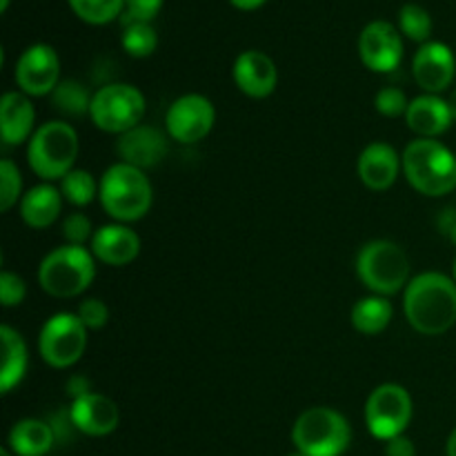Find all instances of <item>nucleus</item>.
<instances>
[{
    "label": "nucleus",
    "instance_id": "a18cd8bd",
    "mask_svg": "<svg viewBox=\"0 0 456 456\" xmlns=\"http://www.w3.org/2000/svg\"><path fill=\"white\" fill-rule=\"evenodd\" d=\"M288 456H307V454H303V452H298V450H297V452H292V454H288Z\"/></svg>",
    "mask_w": 456,
    "mask_h": 456
},
{
    "label": "nucleus",
    "instance_id": "9b49d317",
    "mask_svg": "<svg viewBox=\"0 0 456 456\" xmlns=\"http://www.w3.org/2000/svg\"><path fill=\"white\" fill-rule=\"evenodd\" d=\"M216 123V110L212 101L200 94H185L169 105L165 116V127L174 141L183 145H194L209 136Z\"/></svg>",
    "mask_w": 456,
    "mask_h": 456
},
{
    "label": "nucleus",
    "instance_id": "58836bf2",
    "mask_svg": "<svg viewBox=\"0 0 456 456\" xmlns=\"http://www.w3.org/2000/svg\"><path fill=\"white\" fill-rule=\"evenodd\" d=\"M89 387H92V383L83 377H74L69 383H67V392H69L74 399H80V396L89 395V392H92Z\"/></svg>",
    "mask_w": 456,
    "mask_h": 456
},
{
    "label": "nucleus",
    "instance_id": "e433bc0d",
    "mask_svg": "<svg viewBox=\"0 0 456 456\" xmlns=\"http://www.w3.org/2000/svg\"><path fill=\"white\" fill-rule=\"evenodd\" d=\"M436 227L450 243L456 245V208H445L436 218Z\"/></svg>",
    "mask_w": 456,
    "mask_h": 456
},
{
    "label": "nucleus",
    "instance_id": "a211bd4d",
    "mask_svg": "<svg viewBox=\"0 0 456 456\" xmlns=\"http://www.w3.org/2000/svg\"><path fill=\"white\" fill-rule=\"evenodd\" d=\"M359 178L368 190L386 191L403 172V160L396 154V150L387 142H370L359 156Z\"/></svg>",
    "mask_w": 456,
    "mask_h": 456
},
{
    "label": "nucleus",
    "instance_id": "a19ab883",
    "mask_svg": "<svg viewBox=\"0 0 456 456\" xmlns=\"http://www.w3.org/2000/svg\"><path fill=\"white\" fill-rule=\"evenodd\" d=\"M448 456H456V428L448 439Z\"/></svg>",
    "mask_w": 456,
    "mask_h": 456
},
{
    "label": "nucleus",
    "instance_id": "bb28decb",
    "mask_svg": "<svg viewBox=\"0 0 456 456\" xmlns=\"http://www.w3.org/2000/svg\"><path fill=\"white\" fill-rule=\"evenodd\" d=\"M123 22V36H120V43L123 49L134 58H147L154 53L156 45H159V34H156L154 27L150 22L142 20H125Z\"/></svg>",
    "mask_w": 456,
    "mask_h": 456
},
{
    "label": "nucleus",
    "instance_id": "a878e982",
    "mask_svg": "<svg viewBox=\"0 0 456 456\" xmlns=\"http://www.w3.org/2000/svg\"><path fill=\"white\" fill-rule=\"evenodd\" d=\"M94 94L78 80H61L52 92V105L67 116H85L92 110Z\"/></svg>",
    "mask_w": 456,
    "mask_h": 456
},
{
    "label": "nucleus",
    "instance_id": "4c0bfd02",
    "mask_svg": "<svg viewBox=\"0 0 456 456\" xmlns=\"http://www.w3.org/2000/svg\"><path fill=\"white\" fill-rule=\"evenodd\" d=\"M386 456H417V450H414L412 441L405 439V436L401 435V436H395V439L387 441Z\"/></svg>",
    "mask_w": 456,
    "mask_h": 456
},
{
    "label": "nucleus",
    "instance_id": "c756f323",
    "mask_svg": "<svg viewBox=\"0 0 456 456\" xmlns=\"http://www.w3.org/2000/svg\"><path fill=\"white\" fill-rule=\"evenodd\" d=\"M399 27L410 40L426 45V40L430 38L432 34V18L421 4L410 3V4H403V9H401Z\"/></svg>",
    "mask_w": 456,
    "mask_h": 456
},
{
    "label": "nucleus",
    "instance_id": "b1692460",
    "mask_svg": "<svg viewBox=\"0 0 456 456\" xmlns=\"http://www.w3.org/2000/svg\"><path fill=\"white\" fill-rule=\"evenodd\" d=\"M56 432L40 419H22L9 432V448L16 456H45L53 448Z\"/></svg>",
    "mask_w": 456,
    "mask_h": 456
},
{
    "label": "nucleus",
    "instance_id": "0eeeda50",
    "mask_svg": "<svg viewBox=\"0 0 456 456\" xmlns=\"http://www.w3.org/2000/svg\"><path fill=\"white\" fill-rule=\"evenodd\" d=\"M292 441L307 456H341L352 441V428L337 410L310 408L294 423Z\"/></svg>",
    "mask_w": 456,
    "mask_h": 456
},
{
    "label": "nucleus",
    "instance_id": "f704fd0d",
    "mask_svg": "<svg viewBox=\"0 0 456 456\" xmlns=\"http://www.w3.org/2000/svg\"><path fill=\"white\" fill-rule=\"evenodd\" d=\"M27 297V285L13 272H3L0 274V303L4 307H16L25 301Z\"/></svg>",
    "mask_w": 456,
    "mask_h": 456
},
{
    "label": "nucleus",
    "instance_id": "1a4fd4ad",
    "mask_svg": "<svg viewBox=\"0 0 456 456\" xmlns=\"http://www.w3.org/2000/svg\"><path fill=\"white\" fill-rule=\"evenodd\" d=\"M87 347V328L78 314L58 312L49 316L38 337L40 356L56 370H67L80 361Z\"/></svg>",
    "mask_w": 456,
    "mask_h": 456
},
{
    "label": "nucleus",
    "instance_id": "412c9836",
    "mask_svg": "<svg viewBox=\"0 0 456 456\" xmlns=\"http://www.w3.org/2000/svg\"><path fill=\"white\" fill-rule=\"evenodd\" d=\"M36 110L22 92H7L0 101V134L4 145H20L34 136Z\"/></svg>",
    "mask_w": 456,
    "mask_h": 456
},
{
    "label": "nucleus",
    "instance_id": "ddd939ff",
    "mask_svg": "<svg viewBox=\"0 0 456 456\" xmlns=\"http://www.w3.org/2000/svg\"><path fill=\"white\" fill-rule=\"evenodd\" d=\"M359 56L368 69L390 74L403 61V40L396 27L386 20L365 25L359 36Z\"/></svg>",
    "mask_w": 456,
    "mask_h": 456
},
{
    "label": "nucleus",
    "instance_id": "6e6552de",
    "mask_svg": "<svg viewBox=\"0 0 456 456\" xmlns=\"http://www.w3.org/2000/svg\"><path fill=\"white\" fill-rule=\"evenodd\" d=\"M89 116L98 129L120 136L141 125L145 116V96L134 85L107 83L94 94Z\"/></svg>",
    "mask_w": 456,
    "mask_h": 456
},
{
    "label": "nucleus",
    "instance_id": "4be33fe9",
    "mask_svg": "<svg viewBox=\"0 0 456 456\" xmlns=\"http://www.w3.org/2000/svg\"><path fill=\"white\" fill-rule=\"evenodd\" d=\"M62 212V194L49 183L31 187L20 199V216L34 230H45L53 225Z\"/></svg>",
    "mask_w": 456,
    "mask_h": 456
},
{
    "label": "nucleus",
    "instance_id": "37998d69",
    "mask_svg": "<svg viewBox=\"0 0 456 456\" xmlns=\"http://www.w3.org/2000/svg\"><path fill=\"white\" fill-rule=\"evenodd\" d=\"M9 7V0H0V12H7Z\"/></svg>",
    "mask_w": 456,
    "mask_h": 456
},
{
    "label": "nucleus",
    "instance_id": "7c9ffc66",
    "mask_svg": "<svg viewBox=\"0 0 456 456\" xmlns=\"http://www.w3.org/2000/svg\"><path fill=\"white\" fill-rule=\"evenodd\" d=\"M22 199V176L13 160H0V212H9Z\"/></svg>",
    "mask_w": 456,
    "mask_h": 456
},
{
    "label": "nucleus",
    "instance_id": "f3484780",
    "mask_svg": "<svg viewBox=\"0 0 456 456\" xmlns=\"http://www.w3.org/2000/svg\"><path fill=\"white\" fill-rule=\"evenodd\" d=\"M69 421L83 435L107 436L116 430L120 414L114 401L96 395V392H89L80 399H74L69 408Z\"/></svg>",
    "mask_w": 456,
    "mask_h": 456
},
{
    "label": "nucleus",
    "instance_id": "7ed1b4c3",
    "mask_svg": "<svg viewBox=\"0 0 456 456\" xmlns=\"http://www.w3.org/2000/svg\"><path fill=\"white\" fill-rule=\"evenodd\" d=\"M98 199L111 218L118 223H134L150 212L154 190L142 169L127 163H116L102 174Z\"/></svg>",
    "mask_w": 456,
    "mask_h": 456
},
{
    "label": "nucleus",
    "instance_id": "20e7f679",
    "mask_svg": "<svg viewBox=\"0 0 456 456\" xmlns=\"http://www.w3.org/2000/svg\"><path fill=\"white\" fill-rule=\"evenodd\" d=\"M96 276V258L85 245L65 243L52 249L38 267V283L49 297L71 298L83 294Z\"/></svg>",
    "mask_w": 456,
    "mask_h": 456
},
{
    "label": "nucleus",
    "instance_id": "c85d7f7f",
    "mask_svg": "<svg viewBox=\"0 0 456 456\" xmlns=\"http://www.w3.org/2000/svg\"><path fill=\"white\" fill-rule=\"evenodd\" d=\"M71 12L89 25H107L123 16L125 0H67Z\"/></svg>",
    "mask_w": 456,
    "mask_h": 456
},
{
    "label": "nucleus",
    "instance_id": "39448f33",
    "mask_svg": "<svg viewBox=\"0 0 456 456\" xmlns=\"http://www.w3.org/2000/svg\"><path fill=\"white\" fill-rule=\"evenodd\" d=\"M78 156V134L65 120L40 125L27 145V163L43 181H62L74 169Z\"/></svg>",
    "mask_w": 456,
    "mask_h": 456
},
{
    "label": "nucleus",
    "instance_id": "f257e3e1",
    "mask_svg": "<svg viewBox=\"0 0 456 456\" xmlns=\"http://www.w3.org/2000/svg\"><path fill=\"white\" fill-rule=\"evenodd\" d=\"M408 323L426 337H439L456 323V281L441 272L410 279L403 294Z\"/></svg>",
    "mask_w": 456,
    "mask_h": 456
},
{
    "label": "nucleus",
    "instance_id": "c9c22d12",
    "mask_svg": "<svg viewBox=\"0 0 456 456\" xmlns=\"http://www.w3.org/2000/svg\"><path fill=\"white\" fill-rule=\"evenodd\" d=\"M160 7H163V0H125V13L120 18L151 22L159 16Z\"/></svg>",
    "mask_w": 456,
    "mask_h": 456
},
{
    "label": "nucleus",
    "instance_id": "ea45409f",
    "mask_svg": "<svg viewBox=\"0 0 456 456\" xmlns=\"http://www.w3.org/2000/svg\"><path fill=\"white\" fill-rule=\"evenodd\" d=\"M236 9H243V12H252V9L263 7L267 0H230Z\"/></svg>",
    "mask_w": 456,
    "mask_h": 456
},
{
    "label": "nucleus",
    "instance_id": "f8f14e48",
    "mask_svg": "<svg viewBox=\"0 0 456 456\" xmlns=\"http://www.w3.org/2000/svg\"><path fill=\"white\" fill-rule=\"evenodd\" d=\"M16 83L27 96H52L61 83V61L56 49L36 43L20 53L16 62Z\"/></svg>",
    "mask_w": 456,
    "mask_h": 456
},
{
    "label": "nucleus",
    "instance_id": "9d476101",
    "mask_svg": "<svg viewBox=\"0 0 456 456\" xmlns=\"http://www.w3.org/2000/svg\"><path fill=\"white\" fill-rule=\"evenodd\" d=\"M412 396L399 383H383L365 403V423L370 435L381 441L401 436L412 421Z\"/></svg>",
    "mask_w": 456,
    "mask_h": 456
},
{
    "label": "nucleus",
    "instance_id": "49530a36",
    "mask_svg": "<svg viewBox=\"0 0 456 456\" xmlns=\"http://www.w3.org/2000/svg\"><path fill=\"white\" fill-rule=\"evenodd\" d=\"M454 281H456V258H454Z\"/></svg>",
    "mask_w": 456,
    "mask_h": 456
},
{
    "label": "nucleus",
    "instance_id": "473e14b6",
    "mask_svg": "<svg viewBox=\"0 0 456 456\" xmlns=\"http://www.w3.org/2000/svg\"><path fill=\"white\" fill-rule=\"evenodd\" d=\"M94 227L89 216H85L83 212H74L65 218L62 223V236H65L67 243L71 245H85L87 240L94 239Z\"/></svg>",
    "mask_w": 456,
    "mask_h": 456
},
{
    "label": "nucleus",
    "instance_id": "2f4dec72",
    "mask_svg": "<svg viewBox=\"0 0 456 456\" xmlns=\"http://www.w3.org/2000/svg\"><path fill=\"white\" fill-rule=\"evenodd\" d=\"M374 107L379 110V114L387 116V118H396V116H405L410 102L403 89L386 87L377 94V98H374Z\"/></svg>",
    "mask_w": 456,
    "mask_h": 456
},
{
    "label": "nucleus",
    "instance_id": "dca6fc26",
    "mask_svg": "<svg viewBox=\"0 0 456 456\" xmlns=\"http://www.w3.org/2000/svg\"><path fill=\"white\" fill-rule=\"evenodd\" d=\"M232 76H234L236 87L249 98H267L279 83V71H276L274 61L258 49L240 53L234 61Z\"/></svg>",
    "mask_w": 456,
    "mask_h": 456
},
{
    "label": "nucleus",
    "instance_id": "79ce46f5",
    "mask_svg": "<svg viewBox=\"0 0 456 456\" xmlns=\"http://www.w3.org/2000/svg\"><path fill=\"white\" fill-rule=\"evenodd\" d=\"M448 105H450V111H452V118L456 120V89L452 94H450V98H448Z\"/></svg>",
    "mask_w": 456,
    "mask_h": 456
},
{
    "label": "nucleus",
    "instance_id": "cd10ccee",
    "mask_svg": "<svg viewBox=\"0 0 456 456\" xmlns=\"http://www.w3.org/2000/svg\"><path fill=\"white\" fill-rule=\"evenodd\" d=\"M101 183L94 181V176L85 169H71L65 178L61 181V194L67 203L76 205V208H85L92 203L98 196Z\"/></svg>",
    "mask_w": 456,
    "mask_h": 456
},
{
    "label": "nucleus",
    "instance_id": "72a5a7b5",
    "mask_svg": "<svg viewBox=\"0 0 456 456\" xmlns=\"http://www.w3.org/2000/svg\"><path fill=\"white\" fill-rule=\"evenodd\" d=\"M78 319L87 330H101L105 328L110 321V307L101 301V298H85L78 305Z\"/></svg>",
    "mask_w": 456,
    "mask_h": 456
},
{
    "label": "nucleus",
    "instance_id": "423d86ee",
    "mask_svg": "<svg viewBox=\"0 0 456 456\" xmlns=\"http://www.w3.org/2000/svg\"><path fill=\"white\" fill-rule=\"evenodd\" d=\"M356 274L370 292L390 297L410 283V258L392 240H370L356 256Z\"/></svg>",
    "mask_w": 456,
    "mask_h": 456
},
{
    "label": "nucleus",
    "instance_id": "c03bdc74",
    "mask_svg": "<svg viewBox=\"0 0 456 456\" xmlns=\"http://www.w3.org/2000/svg\"><path fill=\"white\" fill-rule=\"evenodd\" d=\"M0 456H12V452L9 450H0Z\"/></svg>",
    "mask_w": 456,
    "mask_h": 456
},
{
    "label": "nucleus",
    "instance_id": "aec40b11",
    "mask_svg": "<svg viewBox=\"0 0 456 456\" xmlns=\"http://www.w3.org/2000/svg\"><path fill=\"white\" fill-rule=\"evenodd\" d=\"M405 123L419 138H436L448 132L454 118L448 101L435 96V94H423V96L410 101Z\"/></svg>",
    "mask_w": 456,
    "mask_h": 456
},
{
    "label": "nucleus",
    "instance_id": "5701e85b",
    "mask_svg": "<svg viewBox=\"0 0 456 456\" xmlns=\"http://www.w3.org/2000/svg\"><path fill=\"white\" fill-rule=\"evenodd\" d=\"M0 343H3L0 392H3V395H9V392L25 379L29 354H27L25 338L20 337V332L9 328V325H3V328H0Z\"/></svg>",
    "mask_w": 456,
    "mask_h": 456
},
{
    "label": "nucleus",
    "instance_id": "393cba45",
    "mask_svg": "<svg viewBox=\"0 0 456 456\" xmlns=\"http://www.w3.org/2000/svg\"><path fill=\"white\" fill-rule=\"evenodd\" d=\"M392 316H395V307L387 301V297L372 294V297H365L354 303L350 319L352 328L356 332L365 334V337H374V334H381L390 325Z\"/></svg>",
    "mask_w": 456,
    "mask_h": 456
},
{
    "label": "nucleus",
    "instance_id": "6ab92c4d",
    "mask_svg": "<svg viewBox=\"0 0 456 456\" xmlns=\"http://www.w3.org/2000/svg\"><path fill=\"white\" fill-rule=\"evenodd\" d=\"M92 254L94 258L111 267L129 265L141 254V239L125 223L102 225L92 239Z\"/></svg>",
    "mask_w": 456,
    "mask_h": 456
},
{
    "label": "nucleus",
    "instance_id": "f03ea898",
    "mask_svg": "<svg viewBox=\"0 0 456 456\" xmlns=\"http://www.w3.org/2000/svg\"><path fill=\"white\" fill-rule=\"evenodd\" d=\"M403 174L423 196H445L456 190V156L435 138H417L403 150Z\"/></svg>",
    "mask_w": 456,
    "mask_h": 456
},
{
    "label": "nucleus",
    "instance_id": "4468645a",
    "mask_svg": "<svg viewBox=\"0 0 456 456\" xmlns=\"http://www.w3.org/2000/svg\"><path fill=\"white\" fill-rule=\"evenodd\" d=\"M456 74V58L452 49L444 43H426L419 47L412 61V76L426 94L439 96L452 85Z\"/></svg>",
    "mask_w": 456,
    "mask_h": 456
},
{
    "label": "nucleus",
    "instance_id": "2eb2a0df",
    "mask_svg": "<svg viewBox=\"0 0 456 456\" xmlns=\"http://www.w3.org/2000/svg\"><path fill=\"white\" fill-rule=\"evenodd\" d=\"M116 151L120 156V163L134 165L145 172V169L163 163L169 151V142L160 129L141 123L138 127L120 134V138L116 141Z\"/></svg>",
    "mask_w": 456,
    "mask_h": 456
}]
</instances>
